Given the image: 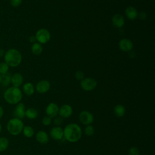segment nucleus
Masks as SVG:
<instances>
[{"instance_id":"nucleus-1","label":"nucleus","mask_w":155,"mask_h":155,"mask_svg":"<svg viewBox=\"0 0 155 155\" xmlns=\"http://www.w3.org/2000/svg\"><path fill=\"white\" fill-rule=\"evenodd\" d=\"M82 136V130L79 125L71 123L64 129V137L68 142L74 143L79 140Z\"/></svg>"},{"instance_id":"nucleus-2","label":"nucleus","mask_w":155,"mask_h":155,"mask_svg":"<svg viewBox=\"0 0 155 155\" xmlns=\"http://www.w3.org/2000/svg\"><path fill=\"white\" fill-rule=\"evenodd\" d=\"M22 93L18 87H11L4 93V99L9 104H17L22 100Z\"/></svg>"},{"instance_id":"nucleus-3","label":"nucleus","mask_w":155,"mask_h":155,"mask_svg":"<svg viewBox=\"0 0 155 155\" xmlns=\"http://www.w3.org/2000/svg\"><path fill=\"white\" fill-rule=\"evenodd\" d=\"M5 62L11 67H16L21 62L22 55L19 50L10 48L5 52L4 56Z\"/></svg>"},{"instance_id":"nucleus-4","label":"nucleus","mask_w":155,"mask_h":155,"mask_svg":"<svg viewBox=\"0 0 155 155\" xmlns=\"http://www.w3.org/2000/svg\"><path fill=\"white\" fill-rule=\"evenodd\" d=\"M24 127V125L21 119L13 117L8 121L7 124V130L10 134L13 136H17L22 131Z\"/></svg>"},{"instance_id":"nucleus-5","label":"nucleus","mask_w":155,"mask_h":155,"mask_svg":"<svg viewBox=\"0 0 155 155\" xmlns=\"http://www.w3.org/2000/svg\"><path fill=\"white\" fill-rule=\"evenodd\" d=\"M35 37L39 43L46 44L50 39V33L47 29L41 28L37 31Z\"/></svg>"},{"instance_id":"nucleus-6","label":"nucleus","mask_w":155,"mask_h":155,"mask_svg":"<svg viewBox=\"0 0 155 155\" xmlns=\"http://www.w3.org/2000/svg\"><path fill=\"white\" fill-rule=\"evenodd\" d=\"M97 85L96 81L91 78H84L81 82V87L85 91H91L93 90Z\"/></svg>"},{"instance_id":"nucleus-7","label":"nucleus","mask_w":155,"mask_h":155,"mask_svg":"<svg viewBox=\"0 0 155 155\" xmlns=\"http://www.w3.org/2000/svg\"><path fill=\"white\" fill-rule=\"evenodd\" d=\"M79 119L82 124L85 125H91V124L93 123L94 117L93 115L90 111L84 110L79 113Z\"/></svg>"},{"instance_id":"nucleus-8","label":"nucleus","mask_w":155,"mask_h":155,"mask_svg":"<svg viewBox=\"0 0 155 155\" xmlns=\"http://www.w3.org/2000/svg\"><path fill=\"white\" fill-rule=\"evenodd\" d=\"M59 107L58 105L53 102L48 104L45 109V113L47 116L53 118L58 116L59 113Z\"/></svg>"},{"instance_id":"nucleus-9","label":"nucleus","mask_w":155,"mask_h":155,"mask_svg":"<svg viewBox=\"0 0 155 155\" xmlns=\"http://www.w3.org/2000/svg\"><path fill=\"white\" fill-rule=\"evenodd\" d=\"M50 136L54 140H61L64 137V130L59 126L54 127L50 131Z\"/></svg>"},{"instance_id":"nucleus-10","label":"nucleus","mask_w":155,"mask_h":155,"mask_svg":"<svg viewBox=\"0 0 155 155\" xmlns=\"http://www.w3.org/2000/svg\"><path fill=\"white\" fill-rule=\"evenodd\" d=\"M25 105L22 102H19L16 104L15 108L13 111V115L15 117L22 119L25 117Z\"/></svg>"},{"instance_id":"nucleus-11","label":"nucleus","mask_w":155,"mask_h":155,"mask_svg":"<svg viewBox=\"0 0 155 155\" xmlns=\"http://www.w3.org/2000/svg\"><path fill=\"white\" fill-rule=\"evenodd\" d=\"M58 114L62 118H68L73 114V108L70 105H63L59 109Z\"/></svg>"},{"instance_id":"nucleus-12","label":"nucleus","mask_w":155,"mask_h":155,"mask_svg":"<svg viewBox=\"0 0 155 155\" xmlns=\"http://www.w3.org/2000/svg\"><path fill=\"white\" fill-rule=\"evenodd\" d=\"M50 88V84L47 80H42L38 82L36 85V90L37 92L41 94L47 92Z\"/></svg>"},{"instance_id":"nucleus-13","label":"nucleus","mask_w":155,"mask_h":155,"mask_svg":"<svg viewBox=\"0 0 155 155\" xmlns=\"http://www.w3.org/2000/svg\"><path fill=\"white\" fill-rule=\"evenodd\" d=\"M119 47L122 51L128 52L132 50L133 44L131 40L128 39H122L119 41Z\"/></svg>"},{"instance_id":"nucleus-14","label":"nucleus","mask_w":155,"mask_h":155,"mask_svg":"<svg viewBox=\"0 0 155 155\" xmlns=\"http://www.w3.org/2000/svg\"><path fill=\"white\" fill-rule=\"evenodd\" d=\"M23 80L22 75L19 73H14L11 77V83L13 86L15 87L19 88L23 83Z\"/></svg>"},{"instance_id":"nucleus-15","label":"nucleus","mask_w":155,"mask_h":155,"mask_svg":"<svg viewBox=\"0 0 155 155\" xmlns=\"http://www.w3.org/2000/svg\"><path fill=\"white\" fill-rule=\"evenodd\" d=\"M111 22L113 25L117 28L122 27L125 23V20L122 15L120 14L114 15L111 19Z\"/></svg>"},{"instance_id":"nucleus-16","label":"nucleus","mask_w":155,"mask_h":155,"mask_svg":"<svg viewBox=\"0 0 155 155\" xmlns=\"http://www.w3.org/2000/svg\"><path fill=\"white\" fill-rule=\"evenodd\" d=\"M36 140L42 144H46L48 143L49 138L47 133L42 130L39 131L36 134Z\"/></svg>"},{"instance_id":"nucleus-17","label":"nucleus","mask_w":155,"mask_h":155,"mask_svg":"<svg viewBox=\"0 0 155 155\" xmlns=\"http://www.w3.org/2000/svg\"><path fill=\"white\" fill-rule=\"evenodd\" d=\"M125 15L128 19L130 20H134L137 17L138 13L137 10L134 7L132 6H129L125 10Z\"/></svg>"},{"instance_id":"nucleus-18","label":"nucleus","mask_w":155,"mask_h":155,"mask_svg":"<svg viewBox=\"0 0 155 155\" xmlns=\"http://www.w3.org/2000/svg\"><path fill=\"white\" fill-rule=\"evenodd\" d=\"M23 91L25 93V95L30 96H31L35 91V88L34 86L32 83L31 82H27L25 83L22 87Z\"/></svg>"},{"instance_id":"nucleus-19","label":"nucleus","mask_w":155,"mask_h":155,"mask_svg":"<svg viewBox=\"0 0 155 155\" xmlns=\"http://www.w3.org/2000/svg\"><path fill=\"white\" fill-rule=\"evenodd\" d=\"M114 113L116 116L118 117H123L125 114V108L124 105L121 104H118L116 105L114 107Z\"/></svg>"},{"instance_id":"nucleus-20","label":"nucleus","mask_w":155,"mask_h":155,"mask_svg":"<svg viewBox=\"0 0 155 155\" xmlns=\"http://www.w3.org/2000/svg\"><path fill=\"white\" fill-rule=\"evenodd\" d=\"M38 116V110L34 108H29L25 110V116L30 119H35Z\"/></svg>"},{"instance_id":"nucleus-21","label":"nucleus","mask_w":155,"mask_h":155,"mask_svg":"<svg viewBox=\"0 0 155 155\" xmlns=\"http://www.w3.org/2000/svg\"><path fill=\"white\" fill-rule=\"evenodd\" d=\"M22 132L23 133V134L24 135L25 137L30 138L34 135L35 130L31 126L26 125V126L24 127Z\"/></svg>"},{"instance_id":"nucleus-22","label":"nucleus","mask_w":155,"mask_h":155,"mask_svg":"<svg viewBox=\"0 0 155 155\" xmlns=\"http://www.w3.org/2000/svg\"><path fill=\"white\" fill-rule=\"evenodd\" d=\"M31 52L35 55L40 54L43 50L42 45L39 42H35L31 46Z\"/></svg>"},{"instance_id":"nucleus-23","label":"nucleus","mask_w":155,"mask_h":155,"mask_svg":"<svg viewBox=\"0 0 155 155\" xmlns=\"http://www.w3.org/2000/svg\"><path fill=\"white\" fill-rule=\"evenodd\" d=\"M9 145L8 139L5 137H0V152L5 151Z\"/></svg>"},{"instance_id":"nucleus-24","label":"nucleus","mask_w":155,"mask_h":155,"mask_svg":"<svg viewBox=\"0 0 155 155\" xmlns=\"http://www.w3.org/2000/svg\"><path fill=\"white\" fill-rule=\"evenodd\" d=\"M11 74L8 73H7L1 75V84L3 86H7L11 82Z\"/></svg>"},{"instance_id":"nucleus-25","label":"nucleus","mask_w":155,"mask_h":155,"mask_svg":"<svg viewBox=\"0 0 155 155\" xmlns=\"http://www.w3.org/2000/svg\"><path fill=\"white\" fill-rule=\"evenodd\" d=\"M84 133L87 136H91L93 135L94 133V128L91 125H86V127L84 129Z\"/></svg>"},{"instance_id":"nucleus-26","label":"nucleus","mask_w":155,"mask_h":155,"mask_svg":"<svg viewBox=\"0 0 155 155\" xmlns=\"http://www.w3.org/2000/svg\"><path fill=\"white\" fill-rule=\"evenodd\" d=\"M9 68V66L5 62L0 63V74L2 75L7 73H8V70Z\"/></svg>"},{"instance_id":"nucleus-27","label":"nucleus","mask_w":155,"mask_h":155,"mask_svg":"<svg viewBox=\"0 0 155 155\" xmlns=\"http://www.w3.org/2000/svg\"><path fill=\"white\" fill-rule=\"evenodd\" d=\"M128 155H140V151L137 147H132L128 150Z\"/></svg>"},{"instance_id":"nucleus-28","label":"nucleus","mask_w":155,"mask_h":155,"mask_svg":"<svg viewBox=\"0 0 155 155\" xmlns=\"http://www.w3.org/2000/svg\"><path fill=\"white\" fill-rule=\"evenodd\" d=\"M42 123L45 126H48L51 123V118L46 116L43 117L42 120Z\"/></svg>"},{"instance_id":"nucleus-29","label":"nucleus","mask_w":155,"mask_h":155,"mask_svg":"<svg viewBox=\"0 0 155 155\" xmlns=\"http://www.w3.org/2000/svg\"><path fill=\"white\" fill-rule=\"evenodd\" d=\"M75 78L77 80H80L82 81L84 78V74L82 71H78L75 73Z\"/></svg>"},{"instance_id":"nucleus-30","label":"nucleus","mask_w":155,"mask_h":155,"mask_svg":"<svg viewBox=\"0 0 155 155\" xmlns=\"http://www.w3.org/2000/svg\"><path fill=\"white\" fill-rule=\"evenodd\" d=\"M22 0H10V4L13 7H19L21 3Z\"/></svg>"},{"instance_id":"nucleus-31","label":"nucleus","mask_w":155,"mask_h":155,"mask_svg":"<svg viewBox=\"0 0 155 155\" xmlns=\"http://www.w3.org/2000/svg\"><path fill=\"white\" fill-rule=\"evenodd\" d=\"M62 122V118L60 116H56L55 117L54 119V125H57V126H59Z\"/></svg>"},{"instance_id":"nucleus-32","label":"nucleus","mask_w":155,"mask_h":155,"mask_svg":"<svg viewBox=\"0 0 155 155\" xmlns=\"http://www.w3.org/2000/svg\"><path fill=\"white\" fill-rule=\"evenodd\" d=\"M137 16H139V18L140 19L143 20V19H146V18H147V14H146L145 12H140L139 14H138Z\"/></svg>"},{"instance_id":"nucleus-33","label":"nucleus","mask_w":155,"mask_h":155,"mask_svg":"<svg viewBox=\"0 0 155 155\" xmlns=\"http://www.w3.org/2000/svg\"><path fill=\"white\" fill-rule=\"evenodd\" d=\"M29 40H30V42H32V43H35V41H36V37H35V36H33V35H32V36H30V38H29Z\"/></svg>"},{"instance_id":"nucleus-34","label":"nucleus","mask_w":155,"mask_h":155,"mask_svg":"<svg viewBox=\"0 0 155 155\" xmlns=\"http://www.w3.org/2000/svg\"><path fill=\"white\" fill-rule=\"evenodd\" d=\"M3 114H4V109L0 105V119L2 118V117L3 116Z\"/></svg>"},{"instance_id":"nucleus-35","label":"nucleus","mask_w":155,"mask_h":155,"mask_svg":"<svg viewBox=\"0 0 155 155\" xmlns=\"http://www.w3.org/2000/svg\"><path fill=\"white\" fill-rule=\"evenodd\" d=\"M4 54H5L4 50L3 49H2V48H0V58L4 56Z\"/></svg>"},{"instance_id":"nucleus-36","label":"nucleus","mask_w":155,"mask_h":155,"mask_svg":"<svg viewBox=\"0 0 155 155\" xmlns=\"http://www.w3.org/2000/svg\"><path fill=\"white\" fill-rule=\"evenodd\" d=\"M1 131H2V125H1V124L0 123V133H1Z\"/></svg>"},{"instance_id":"nucleus-37","label":"nucleus","mask_w":155,"mask_h":155,"mask_svg":"<svg viewBox=\"0 0 155 155\" xmlns=\"http://www.w3.org/2000/svg\"><path fill=\"white\" fill-rule=\"evenodd\" d=\"M1 75L0 74V84H1Z\"/></svg>"}]
</instances>
